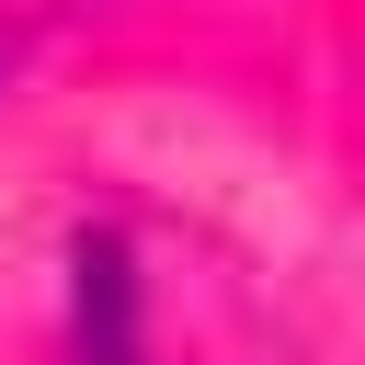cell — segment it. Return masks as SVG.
<instances>
[{"mask_svg":"<svg viewBox=\"0 0 365 365\" xmlns=\"http://www.w3.org/2000/svg\"><path fill=\"white\" fill-rule=\"evenodd\" d=\"M80 354L91 365H137V274L114 240H80Z\"/></svg>","mask_w":365,"mask_h":365,"instance_id":"6da1fadb","label":"cell"}]
</instances>
